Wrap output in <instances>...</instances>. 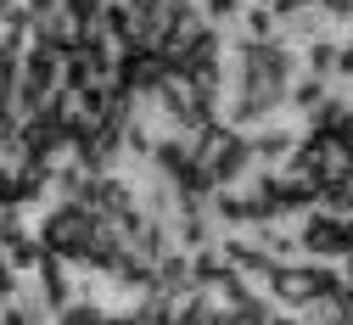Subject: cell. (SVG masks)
Returning a JSON list of instances; mask_svg holds the SVG:
<instances>
[{
    "label": "cell",
    "instance_id": "1",
    "mask_svg": "<svg viewBox=\"0 0 353 325\" xmlns=\"http://www.w3.org/2000/svg\"><path fill=\"white\" fill-rule=\"evenodd\" d=\"M297 141H303V129H292V124H258V129H247V146H252V157H258V168H281L292 152H297Z\"/></svg>",
    "mask_w": 353,
    "mask_h": 325
}]
</instances>
